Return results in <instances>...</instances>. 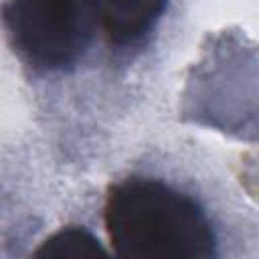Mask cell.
I'll use <instances>...</instances> for the list:
<instances>
[{
  "label": "cell",
  "instance_id": "obj_3",
  "mask_svg": "<svg viewBox=\"0 0 259 259\" xmlns=\"http://www.w3.org/2000/svg\"><path fill=\"white\" fill-rule=\"evenodd\" d=\"M253 49L245 51L243 65L239 63V47H237V67L227 65L225 53H214L212 67H200L196 77H192V89L188 97L192 101V111L198 115H206L208 123H214L219 127H227L229 132H235L239 136H247L243 113L249 111L251 105L259 107L255 97L259 93V69H257V57L255 53L251 65H245Z\"/></svg>",
  "mask_w": 259,
  "mask_h": 259
},
{
  "label": "cell",
  "instance_id": "obj_1",
  "mask_svg": "<svg viewBox=\"0 0 259 259\" xmlns=\"http://www.w3.org/2000/svg\"><path fill=\"white\" fill-rule=\"evenodd\" d=\"M111 249L121 259H204L217 239L204 210L188 194L152 178L109 188L103 206Z\"/></svg>",
  "mask_w": 259,
  "mask_h": 259
},
{
  "label": "cell",
  "instance_id": "obj_5",
  "mask_svg": "<svg viewBox=\"0 0 259 259\" xmlns=\"http://www.w3.org/2000/svg\"><path fill=\"white\" fill-rule=\"evenodd\" d=\"M109 253L85 227L69 225L53 233L32 253L34 259H105Z\"/></svg>",
  "mask_w": 259,
  "mask_h": 259
},
{
  "label": "cell",
  "instance_id": "obj_2",
  "mask_svg": "<svg viewBox=\"0 0 259 259\" xmlns=\"http://www.w3.org/2000/svg\"><path fill=\"white\" fill-rule=\"evenodd\" d=\"M4 24L28 65L65 71L85 55L101 22L97 0H8Z\"/></svg>",
  "mask_w": 259,
  "mask_h": 259
},
{
  "label": "cell",
  "instance_id": "obj_4",
  "mask_svg": "<svg viewBox=\"0 0 259 259\" xmlns=\"http://www.w3.org/2000/svg\"><path fill=\"white\" fill-rule=\"evenodd\" d=\"M99 22L117 47L142 40L164 14L168 0H97Z\"/></svg>",
  "mask_w": 259,
  "mask_h": 259
}]
</instances>
